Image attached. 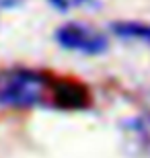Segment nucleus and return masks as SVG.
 <instances>
[{"instance_id":"f257e3e1","label":"nucleus","mask_w":150,"mask_h":158,"mask_svg":"<svg viewBox=\"0 0 150 158\" xmlns=\"http://www.w3.org/2000/svg\"><path fill=\"white\" fill-rule=\"evenodd\" d=\"M54 80L45 72L33 68L0 70V107L4 109H33L47 101Z\"/></svg>"},{"instance_id":"f03ea898","label":"nucleus","mask_w":150,"mask_h":158,"mask_svg":"<svg viewBox=\"0 0 150 158\" xmlns=\"http://www.w3.org/2000/svg\"><path fill=\"white\" fill-rule=\"evenodd\" d=\"M56 41L66 52H76L80 56H101L107 52L109 39L88 25L66 23L56 31Z\"/></svg>"},{"instance_id":"7ed1b4c3","label":"nucleus","mask_w":150,"mask_h":158,"mask_svg":"<svg viewBox=\"0 0 150 158\" xmlns=\"http://www.w3.org/2000/svg\"><path fill=\"white\" fill-rule=\"evenodd\" d=\"M54 93V103L66 109H82L88 105V94L87 90L76 84V82H54L52 86Z\"/></svg>"},{"instance_id":"20e7f679","label":"nucleus","mask_w":150,"mask_h":158,"mask_svg":"<svg viewBox=\"0 0 150 158\" xmlns=\"http://www.w3.org/2000/svg\"><path fill=\"white\" fill-rule=\"evenodd\" d=\"M111 31L115 37H121L126 41H144L150 43V25L138 23V21H119L111 25Z\"/></svg>"},{"instance_id":"39448f33","label":"nucleus","mask_w":150,"mask_h":158,"mask_svg":"<svg viewBox=\"0 0 150 158\" xmlns=\"http://www.w3.org/2000/svg\"><path fill=\"white\" fill-rule=\"evenodd\" d=\"M54 8L66 12L72 8H87V6H97V0H47Z\"/></svg>"},{"instance_id":"423d86ee","label":"nucleus","mask_w":150,"mask_h":158,"mask_svg":"<svg viewBox=\"0 0 150 158\" xmlns=\"http://www.w3.org/2000/svg\"><path fill=\"white\" fill-rule=\"evenodd\" d=\"M134 127L138 129V131H142L144 135H150V117L148 119H138V121L134 123Z\"/></svg>"}]
</instances>
